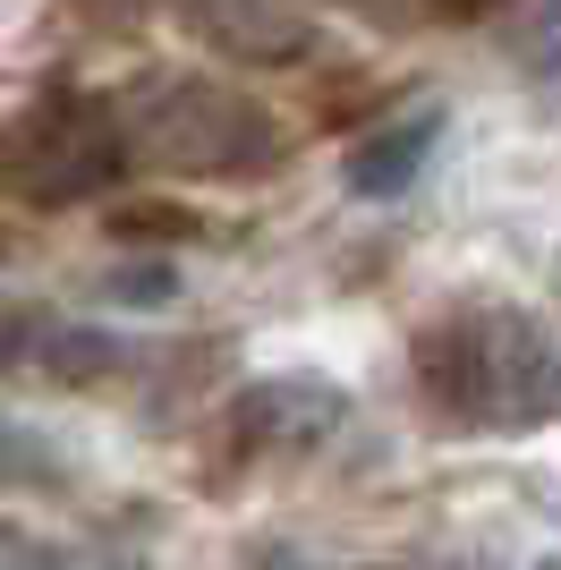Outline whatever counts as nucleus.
<instances>
[{"label": "nucleus", "instance_id": "f257e3e1", "mask_svg": "<svg viewBox=\"0 0 561 570\" xmlns=\"http://www.w3.org/2000/svg\"><path fill=\"white\" fill-rule=\"evenodd\" d=\"M417 383L434 417L451 426L519 434L553 417L561 401V350L528 307H451L417 333Z\"/></svg>", "mask_w": 561, "mask_h": 570}, {"label": "nucleus", "instance_id": "f03ea898", "mask_svg": "<svg viewBox=\"0 0 561 570\" xmlns=\"http://www.w3.org/2000/svg\"><path fill=\"white\" fill-rule=\"evenodd\" d=\"M119 119H128V154L187 170V179H230V170H256L273 154V119L213 77H163Z\"/></svg>", "mask_w": 561, "mask_h": 570}, {"label": "nucleus", "instance_id": "7ed1b4c3", "mask_svg": "<svg viewBox=\"0 0 561 570\" xmlns=\"http://www.w3.org/2000/svg\"><path fill=\"white\" fill-rule=\"evenodd\" d=\"M9 188L26 205H77V196H102L128 170V119L102 95H43L35 111L9 128Z\"/></svg>", "mask_w": 561, "mask_h": 570}, {"label": "nucleus", "instance_id": "20e7f679", "mask_svg": "<svg viewBox=\"0 0 561 570\" xmlns=\"http://www.w3.org/2000/svg\"><path fill=\"white\" fill-rule=\"evenodd\" d=\"M434 137H443V111H434V102L409 111V119H392V128H374V137H357L350 145V196H400L425 170Z\"/></svg>", "mask_w": 561, "mask_h": 570}, {"label": "nucleus", "instance_id": "39448f33", "mask_svg": "<svg viewBox=\"0 0 561 570\" xmlns=\"http://www.w3.org/2000/svg\"><path fill=\"white\" fill-rule=\"evenodd\" d=\"M332 417H341V401L324 383H264V392H247V426L264 443H315Z\"/></svg>", "mask_w": 561, "mask_h": 570}, {"label": "nucleus", "instance_id": "423d86ee", "mask_svg": "<svg viewBox=\"0 0 561 570\" xmlns=\"http://www.w3.org/2000/svg\"><path fill=\"white\" fill-rule=\"evenodd\" d=\"M528 69H537L544 86H561V0H544V26H537V43H528Z\"/></svg>", "mask_w": 561, "mask_h": 570}, {"label": "nucleus", "instance_id": "0eeeda50", "mask_svg": "<svg viewBox=\"0 0 561 570\" xmlns=\"http://www.w3.org/2000/svg\"><path fill=\"white\" fill-rule=\"evenodd\" d=\"M485 9H511V0H434V18H485Z\"/></svg>", "mask_w": 561, "mask_h": 570}]
</instances>
